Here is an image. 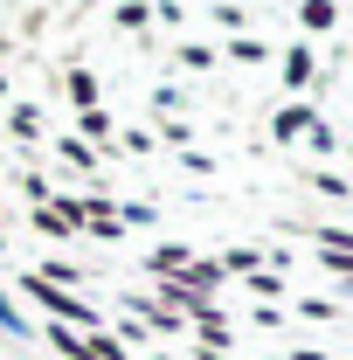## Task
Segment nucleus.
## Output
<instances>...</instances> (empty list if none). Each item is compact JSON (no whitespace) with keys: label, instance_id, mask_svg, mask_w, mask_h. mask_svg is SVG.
I'll return each mask as SVG.
<instances>
[{"label":"nucleus","instance_id":"obj_1","mask_svg":"<svg viewBox=\"0 0 353 360\" xmlns=\"http://www.w3.org/2000/svg\"><path fill=\"white\" fill-rule=\"evenodd\" d=\"M305 28H333V0H305Z\"/></svg>","mask_w":353,"mask_h":360},{"label":"nucleus","instance_id":"obj_2","mask_svg":"<svg viewBox=\"0 0 353 360\" xmlns=\"http://www.w3.org/2000/svg\"><path fill=\"white\" fill-rule=\"evenodd\" d=\"M284 70H291V84H305V77H312V56H305V49H291V56H284Z\"/></svg>","mask_w":353,"mask_h":360}]
</instances>
